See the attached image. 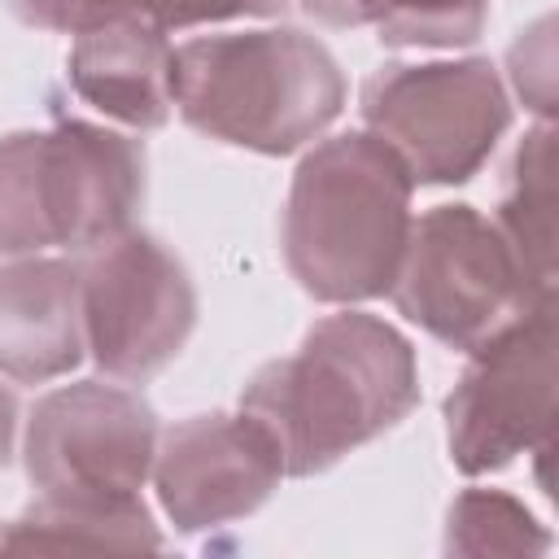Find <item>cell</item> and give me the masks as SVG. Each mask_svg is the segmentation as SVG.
<instances>
[{"mask_svg":"<svg viewBox=\"0 0 559 559\" xmlns=\"http://www.w3.org/2000/svg\"><path fill=\"white\" fill-rule=\"evenodd\" d=\"M419 402L411 341L362 310L314 323L297 354L266 362L240 393L280 450L284 476H314L380 432L397 428Z\"/></svg>","mask_w":559,"mask_h":559,"instance_id":"6da1fadb","label":"cell"},{"mask_svg":"<svg viewBox=\"0 0 559 559\" xmlns=\"http://www.w3.org/2000/svg\"><path fill=\"white\" fill-rule=\"evenodd\" d=\"M406 162L371 131L314 144L288 188L284 262L301 293L328 306L384 297L411 240Z\"/></svg>","mask_w":559,"mask_h":559,"instance_id":"7a4b0ae2","label":"cell"},{"mask_svg":"<svg viewBox=\"0 0 559 559\" xmlns=\"http://www.w3.org/2000/svg\"><path fill=\"white\" fill-rule=\"evenodd\" d=\"M341 105L345 74L306 31L197 35L175 48V109L210 140L284 157L319 140Z\"/></svg>","mask_w":559,"mask_h":559,"instance_id":"3957f363","label":"cell"},{"mask_svg":"<svg viewBox=\"0 0 559 559\" xmlns=\"http://www.w3.org/2000/svg\"><path fill=\"white\" fill-rule=\"evenodd\" d=\"M144 201V148L109 127L61 118L0 140V258L87 253L131 227Z\"/></svg>","mask_w":559,"mask_h":559,"instance_id":"277c9868","label":"cell"},{"mask_svg":"<svg viewBox=\"0 0 559 559\" xmlns=\"http://www.w3.org/2000/svg\"><path fill=\"white\" fill-rule=\"evenodd\" d=\"M389 297L428 336L472 354L555 293L528 280L493 218L472 205H432L411 223Z\"/></svg>","mask_w":559,"mask_h":559,"instance_id":"5b68a950","label":"cell"},{"mask_svg":"<svg viewBox=\"0 0 559 559\" xmlns=\"http://www.w3.org/2000/svg\"><path fill=\"white\" fill-rule=\"evenodd\" d=\"M362 122L415 183H467L511 127V100L485 57L384 66L362 87Z\"/></svg>","mask_w":559,"mask_h":559,"instance_id":"8992f818","label":"cell"},{"mask_svg":"<svg viewBox=\"0 0 559 559\" xmlns=\"http://www.w3.org/2000/svg\"><path fill=\"white\" fill-rule=\"evenodd\" d=\"M83 345L114 380H148L179 358L197 328V288L183 262L144 231H118L79 266Z\"/></svg>","mask_w":559,"mask_h":559,"instance_id":"52a82bcc","label":"cell"},{"mask_svg":"<svg viewBox=\"0 0 559 559\" xmlns=\"http://www.w3.org/2000/svg\"><path fill=\"white\" fill-rule=\"evenodd\" d=\"M555 424V297L472 349L445 397V445L463 476L498 472L515 454L546 450Z\"/></svg>","mask_w":559,"mask_h":559,"instance_id":"ba28073f","label":"cell"},{"mask_svg":"<svg viewBox=\"0 0 559 559\" xmlns=\"http://www.w3.org/2000/svg\"><path fill=\"white\" fill-rule=\"evenodd\" d=\"M26 476L57 498H140L153 476L157 415L118 384L79 380L35 402L22 437Z\"/></svg>","mask_w":559,"mask_h":559,"instance_id":"9c48e42d","label":"cell"},{"mask_svg":"<svg viewBox=\"0 0 559 559\" xmlns=\"http://www.w3.org/2000/svg\"><path fill=\"white\" fill-rule=\"evenodd\" d=\"M284 463L253 415H192L153 454V489L179 533H205L253 515L280 485Z\"/></svg>","mask_w":559,"mask_h":559,"instance_id":"30bf717a","label":"cell"},{"mask_svg":"<svg viewBox=\"0 0 559 559\" xmlns=\"http://www.w3.org/2000/svg\"><path fill=\"white\" fill-rule=\"evenodd\" d=\"M70 87L105 118L157 131L175 109V48L148 13H122L83 31L66 61Z\"/></svg>","mask_w":559,"mask_h":559,"instance_id":"8fae6325","label":"cell"},{"mask_svg":"<svg viewBox=\"0 0 559 559\" xmlns=\"http://www.w3.org/2000/svg\"><path fill=\"white\" fill-rule=\"evenodd\" d=\"M79 266L66 258H9L0 262V376L44 384L83 358Z\"/></svg>","mask_w":559,"mask_h":559,"instance_id":"7c38bea8","label":"cell"},{"mask_svg":"<svg viewBox=\"0 0 559 559\" xmlns=\"http://www.w3.org/2000/svg\"><path fill=\"white\" fill-rule=\"evenodd\" d=\"M162 533L140 498H57L39 493L17 520L0 524V550L79 555V550H157Z\"/></svg>","mask_w":559,"mask_h":559,"instance_id":"4fadbf2b","label":"cell"},{"mask_svg":"<svg viewBox=\"0 0 559 559\" xmlns=\"http://www.w3.org/2000/svg\"><path fill=\"white\" fill-rule=\"evenodd\" d=\"M555 131L533 127L507 170V192L498 201V231L524 262L528 280L555 293Z\"/></svg>","mask_w":559,"mask_h":559,"instance_id":"5bb4252c","label":"cell"},{"mask_svg":"<svg viewBox=\"0 0 559 559\" xmlns=\"http://www.w3.org/2000/svg\"><path fill=\"white\" fill-rule=\"evenodd\" d=\"M323 26H371L389 48H463L485 31L489 0H306Z\"/></svg>","mask_w":559,"mask_h":559,"instance_id":"9a60e30c","label":"cell"},{"mask_svg":"<svg viewBox=\"0 0 559 559\" xmlns=\"http://www.w3.org/2000/svg\"><path fill=\"white\" fill-rule=\"evenodd\" d=\"M445 550L450 555H542L550 550L546 528L537 515L515 502L502 489H463L450 507L445 524Z\"/></svg>","mask_w":559,"mask_h":559,"instance_id":"2e32d148","label":"cell"},{"mask_svg":"<svg viewBox=\"0 0 559 559\" xmlns=\"http://www.w3.org/2000/svg\"><path fill=\"white\" fill-rule=\"evenodd\" d=\"M555 22L542 17L528 31H520V39L511 44V83L524 96V105H533L542 118H550L555 109V39H550Z\"/></svg>","mask_w":559,"mask_h":559,"instance_id":"e0dca14e","label":"cell"},{"mask_svg":"<svg viewBox=\"0 0 559 559\" xmlns=\"http://www.w3.org/2000/svg\"><path fill=\"white\" fill-rule=\"evenodd\" d=\"M9 9L39 31H61V35H83L109 17L140 13L135 0H9Z\"/></svg>","mask_w":559,"mask_h":559,"instance_id":"ac0fdd59","label":"cell"},{"mask_svg":"<svg viewBox=\"0 0 559 559\" xmlns=\"http://www.w3.org/2000/svg\"><path fill=\"white\" fill-rule=\"evenodd\" d=\"M135 4L166 31H188V26L231 22V17H271L288 0H135Z\"/></svg>","mask_w":559,"mask_h":559,"instance_id":"d6986e66","label":"cell"},{"mask_svg":"<svg viewBox=\"0 0 559 559\" xmlns=\"http://www.w3.org/2000/svg\"><path fill=\"white\" fill-rule=\"evenodd\" d=\"M13 441H17V397L0 384V467L13 454Z\"/></svg>","mask_w":559,"mask_h":559,"instance_id":"ffe728a7","label":"cell"}]
</instances>
